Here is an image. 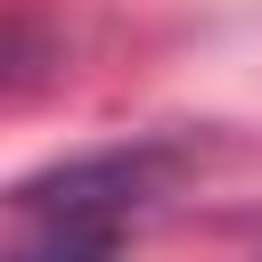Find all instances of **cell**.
I'll use <instances>...</instances> for the list:
<instances>
[{
	"mask_svg": "<svg viewBox=\"0 0 262 262\" xmlns=\"http://www.w3.org/2000/svg\"><path fill=\"white\" fill-rule=\"evenodd\" d=\"M172 172L164 147H106V156H74V164H49L33 180H16V213H139L156 196V180Z\"/></svg>",
	"mask_w": 262,
	"mask_h": 262,
	"instance_id": "1",
	"label": "cell"
},
{
	"mask_svg": "<svg viewBox=\"0 0 262 262\" xmlns=\"http://www.w3.org/2000/svg\"><path fill=\"white\" fill-rule=\"evenodd\" d=\"M25 237L8 246V262H115L123 246V213H16Z\"/></svg>",
	"mask_w": 262,
	"mask_h": 262,
	"instance_id": "2",
	"label": "cell"
}]
</instances>
